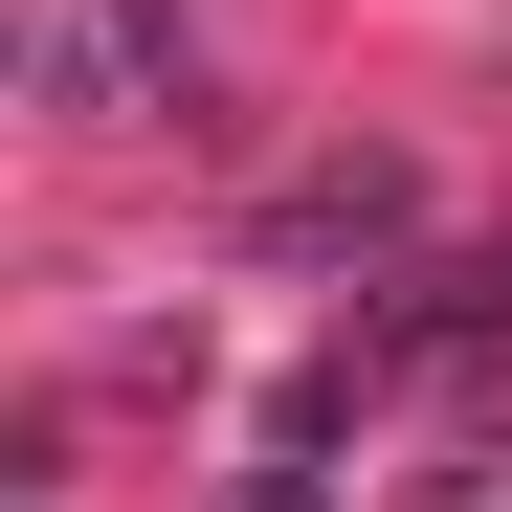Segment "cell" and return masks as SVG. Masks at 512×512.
Segmentation results:
<instances>
[{
    "label": "cell",
    "instance_id": "obj_1",
    "mask_svg": "<svg viewBox=\"0 0 512 512\" xmlns=\"http://www.w3.org/2000/svg\"><path fill=\"white\" fill-rule=\"evenodd\" d=\"M379 357H401V334H334V357L268 401V446H245V490H223V512H334V423L379 401Z\"/></svg>",
    "mask_w": 512,
    "mask_h": 512
}]
</instances>
